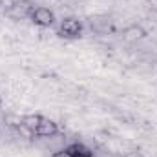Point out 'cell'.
I'll list each match as a JSON object with an SVG mask.
<instances>
[{
  "instance_id": "10",
  "label": "cell",
  "mask_w": 157,
  "mask_h": 157,
  "mask_svg": "<svg viewBox=\"0 0 157 157\" xmlns=\"http://www.w3.org/2000/svg\"><path fill=\"white\" fill-rule=\"evenodd\" d=\"M122 157H144L141 152H128V154H124Z\"/></svg>"
},
{
  "instance_id": "7",
  "label": "cell",
  "mask_w": 157,
  "mask_h": 157,
  "mask_svg": "<svg viewBox=\"0 0 157 157\" xmlns=\"http://www.w3.org/2000/svg\"><path fill=\"white\" fill-rule=\"evenodd\" d=\"M40 121H42V115H39V113H28V115H22V119H20V130H26L28 133L33 135Z\"/></svg>"
},
{
  "instance_id": "8",
  "label": "cell",
  "mask_w": 157,
  "mask_h": 157,
  "mask_svg": "<svg viewBox=\"0 0 157 157\" xmlns=\"http://www.w3.org/2000/svg\"><path fill=\"white\" fill-rule=\"evenodd\" d=\"M20 119H22V117H18V115H6V117H4V121L7 122V126L20 130Z\"/></svg>"
},
{
  "instance_id": "4",
  "label": "cell",
  "mask_w": 157,
  "mask_h": 157,
  "mask_svg": "<svg viewBox=\"0 0 157 157\" xmlns=\"http://www.w3.org/2000/svg\"><path fill=\"white\" fill-rule=\"evenodd\" d=\"M51 157H93V152L88 146H84L82 143H71L66 148L55 152Z\"/></svg>"
},
{
  "instance_id": "3",
  "label": "cell",
  "mask_w": 157,
  "mask_h": 157,
  "mask_svg": "<svg viewBox=\"0 0 157 157\" xmlns=\"http://www.w3.org/2000/svg\"><path fill=\"white\" fill-rule=\"evenodd\" d=\"M29 20H31L35 26H39V28H51V26L55 24V13H53L51 9H48V7L39 6V7L33 9Z\"/></svg>"
},
{
  "instance_id": "9",
  "label": "cell",
  "mask_w": 157,
  "mask_h": 157,
  "mask_svg": "<svg viewBox=\"0 0 157 157\" xmlns=\"http://www.w3.org/2000/svg\"><path fill=\"white\" fill-rule=\"evenodd\" d=\"M146 7H148L152 13L157 15V0H146Z\"/></svg>"
},
{
  "instance_id": "6",
  "label": "cell",
  "mask_w": 157,
  "mask_h": 157,
  "mask_svg": "<svg viewBox=\"0 0 157 157\" xmlns=\"http://www.w3.org/2000/svg\"><path fill=\"white\" fill-rule=\"evenodd\" d=\"M57 133H59V124L55 121H51V119L42 117V121L39 122L33 135L35 137H55Z\"/></svg>"
},
{
  "instance_id": "11",
  "label": "cell",
  "mask_w": 157,
  "mask_h": 157,
  "mask_svg": "<svg viewBox=\"0 0 157 157\" xmlns=\"http://www.w3.org/2000/svg\"><path fill=\"white\" fill-rule=\"evenodd\" d=\"M0 106H2V97H0Z\"/></svg>"
},
{
  "instance_id": "1",
  "label": "cell",
  "mask_w": 157,
  "mask_h": 157,
  "mask_svg": "<svg viewBox=\"0 0 157 157\" xmlns=\"http://www.w3.org/2000/svg\"><path fill=\"white\" fill-rule=\"evenodd\" d=\"M33 9H35L33 0H13L11 7L6 11V15L13 20H24V18L31 17Z\"/></svg>"
},
{
  "instance_id": "5",
  "label": "cell",
  "mask_w": 157,
  "mask_h": 157,
  "mask_svg": "<svg viewBox=\"0 0 157 157\" xmlns=\"http://www.w3.org/2000/svg\"><path fill=\"white\" fill-rule=\"evenodd\" d=\"M122 39L126 40V42H139V40H143V39H146V29L141 26V24H130V26H126L124 29H122Z\"/></svg>"
},
{
  "instance_id": "2",
  "label": "cell",
  "mask_w": 157,
  "mask_h": 157,
  "mask_svg": "<svg viewBox=\"0 0 157 157\" xmlns=\"http://www.w3.org/2000/svg\"><path fill=\"white\" fill-rule=\"evenodd\" d=\"M59 37L64 39H80L82 37V22L75 17H66L60 20L59 26Z\"/></svg>"
}]
</instances>
